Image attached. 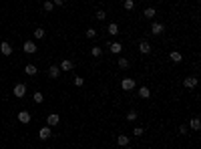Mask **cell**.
Listing matches in <instances>:
<instances>
[{"instance_id": "6da1fadb", "label": "cell", "mask_w": 201, "mask_h": 149, "mask_svg": "<svg viewBox=\"0 0 201 149\" xmlns=\"http://www.w3.org/2000/svg\"><path fill=\"white\" fill-rule=\"evenodd\" d=\"M121 89H123V91H133V89H135V81H133V79H123V81H121Z\"/></svg>"}, {"instance_id": "7a4b0ae2", "label": "cell", "mask_w": 201, "mask_h": 149, "mask_svg": "<svg viewBox=\"0 0 201 149\" xmlns=\"http://www.w3.org/2000/svg\"><path fill=\"white\" fill-rule=\"evenodd\" d=\"M12 93H14V97H24V93H26V85H22V83H18V85L12 89Z\"/></svg>"}, {"instance_id": "3957f363", "label": "cell", "mask_w": 201, "mask_h": 149, "mask_svg": "<svg viewBox=\"0 0 201 149\" xmlns=\"http://www.w3.org/2000/svg\"><path fill=\"white\" fill-rule=\"evenodd\" d=\"M22 48H24V53L32 54V53H36V43H30V40H26V43L22 44Z\"/></svg>"}, {"instance_id": "277c9868", "label": "cell", "mask_w": 201, "mask_h": 149, "mask_svg": "<svg viewBox=\"0 0 201 149\" xmlns=\"http://www.w3.org/2000/svg\"><path fill=\"white\" fill-rule=\"evenodd\" d=\"M183 85H185V89H193V87H197V77H187L185 81H183Z\"/></svg>"}, {"instance_id": "5b68a950", "label": "cell", "mask_w": 201, "mask_h": 149, "mask_svg": "<svg viewBox=\"0 0 201 149\" xmlns=\"http://www.w3.org/2000/svg\"><path fill=\"white\" fill-rule=\"evenodd\" d=\"M139 50L143 54H149V53H151V44H149L147 40H141V43H139Z\"/></svg>"}, {"instance_id": "8992f818", "label": "cell", "mask_w": 201, "mask_h": 149, "mask_svg": "<svg viewBox=\"0 0 201 149\" xmlns=\"http://www.w3.org/2000/svg\"><path fill=\"white\" fill-rule=\"evenodd\" d=\"M163 30H165V26H163L161 22H153V24H151V32H153V34H161Z\"/></svg>"}, {"instance_id": "52a82bcc", "label": "cell", "mask_w": 201, "mask_h": 149, "mask_svg": "<svg viewBox=\"0 0 201 149\" xmlns=\"http://www.w3.org/2000/svg\"><path fill=\"white\" fill-rule=\"evenodd\" d=\"M48 77H50V79H57V77H60V69H58L57 65H53V67L48 69Z\"/></svg>"}, {"instance_id": "ba28073f", "label": "cell", "mask_w": 201, "mask_h": 149, "mask_svg": "<svg viewBox=\"0 0 201 149\" xmlns=\"http://www.w3.org/2000/svg\"><path fill=\"white\" fill-rule=\"evenodd\" d=\"M46 123H48V125H50V127H53V125H58V123H60V117H58L57 113H53V115H48Z\"/></svg>"}, {"instance_id": "9c48e42d", "label": "cell", "mask_w": 201, "mask_h": 149, "mask_svg": "<svg viewBox=\"0 0 201 149\" xmlns=\"http://www.w3.org/2000/svg\"><path fill=\"white\" fill-rule=\"evenodd\" d=\"M18 121H20V123H30V113H28V111H20V113H18Z\"/></svg>"}, {"instance_id": "30bf717a", "label": "cell", "mask_w": 201, "mask_h": 149, "mask_svg": "<svg viewBox=\"0 0 201 149\" xmlns=\"http://www.w3.org/2000/svg\"><path fill=\"white\" fill-rule=\"evenodd\" d=\"M0 50H2V54H12V47H10V43H2L0 44Z\"/></svg>"}, {"instance_id": "8fae6325", "label": "cell", "mask_w": 201, "mask_h": 149, "mask_svg": "<svg viewBox=\"0 0 201 149\" xmlns=\"http://www.w3.org/2000/svg\"><path fill=\"white\" fill-rule=\"evenodd\" d=\"M189 127H191V129H195V131H199V129H201V121H199V117H193V119L189 121Z\"/></svg>"}, {"instance_id": "7c38bea8", "label": "cell", "mask_w": 201, "mask_h": 149, "mask_svg": "<svg viewBox=\"0 0 201 149\" xmlns=\"http://www.w3.org/2000/svg\"><path fill=\"white\" fill-rule=\"evenodd\" d=\"M38 137L40 139H48V137H50V127H42V129L38 131Z\"/></svg>"}, {"instance_id": "4fadbf2b", "label": "cell", "mask_w": 201, "mask_h": 149, "mask_svg": "<svg viewBox=\"0 0 201 149\" xmlns=\"http://www.w3.org/2000/svg\"><path fill=\"white\" fill-rule=\"evenodd\" d=\"M58 69H60V71H71V69H72V61L64 58V61L60 63V67H58Z\"/></svg>"}, {"instance_id": "5bb4252c", "label": "cell", "mask_w": 201, "mask_h": 149, "mask_svg": "<svg viewBox=\"0 0 201 149\" xmlns=\"http://www.w3.org/2000/svg\"><path fill=\"white\" fill-rule=\"evenodd\" d=\"M129 137H127V135H119V137H117V143L119 145H123V147H127V145H129Z\"/></svg>"}, {"instance_id": "9a60e30c", "label": "cell", "mask_w": 201, "mask_h": 149, "mask_svg": "<svg viewBox=\"0 0 201 149\" xmlns=\"http://www.w3.org/2000/svg\"><path fill=\"white\" fill-rule=\"evenodd\" d=\"M24 73H26V75H30V77H32V75H36V67H34V65H26V67H24Z\"/></svg>"}, {"instance_id": "2e32d148", "label": "cell", "mask_w": 201, "mask_h": 149, "mask_svg": "<svg viewBox=\"0 0 201 149\" xmlns=\"http://www.w3.org/2000/svg\"><path fill=\"white\" fill-rule=\"evenodd\" d=\"M121 48H123V44H121V43H111V53L119 54V53H121Z\"/></svg>"}, {"instance_id": "e0dca14e", "label": "cell", "mask_w": 201, "mask_h": 149, "mask_svg": "<svg viewBox=\"0 0 201 149\" xmlns=\"http://www.w3.org/2000/svg\"><path fill=\"white\" fill-rule=\"evenodd\" d=\"M169 58H171L173 63H181V61H183V57L177 53V50H173V53H171V57H169Z\"/></svg>"}, {"instance_id": "ac0fdd59", "label": "cell", "mask_w": 201, "mask_h": 149, "mask_svg": "<svg viewBox=\"0 0 201 149\" xmlns=\"http://www.w3.org/2000/svg\"><path fill=\"white\" fill-rule=\"evenodd\" d=\"M155 14H157V10H155L153 6H149V8H145V16H147V18H153Z\"/></svg>"}, {"instance_id": "d6986e66", "label": "cell", "mask_w": 201, "mask_h": 149, "mask_svg": "<svg viewBox=\"0 0 201 149\" xmlns=\"http://www.w3.org/2000/svg\"><path fill=\"white\" fill-rule=\"evenodd\" d=\"M149 95H151V91H149L147 87H141V89H139V97H143V99H147Z\"/></svg>"}, {"instance_id": "ffe728a7", "label": "cell", "mask_w": 201, "mask_h": 149, "mask_svg": "<svg viewBox=\"0 0 201 149\" xmlns=\"http://www.w3.org/2000/svg\"><path fill=\"white\" fill-rule=\"evenodd\" d=\"M117 32H119V24H115V22L109 24V34H117Z\"/></svg>"}, {"instance_id": "44dd1931", "label": "cell", "mask_w": 201, "mask_h": 149, "mask_svg": "<svg viewBox=\"0 0 201 149\" xmlns=\"http://www.w3.org/2000/svg\"><path fill=\"white\" fill-rule=\"evenodd\" d=\"M32 99H34V103H42L44 101V95H42V93H34V97H32Z\"/></svg>"}, {"instance_id": "7402d4cb", "label": "cell", "mask_w": 201, "mask_h": 149, "mask_svg": "<svg viewBox=\"0 0 201 149\" xmlns=\"http://www.w3.org/2000/svg\"><path fill=\"white\" fill-rule=\"evenodd\" d=\"M34 39H44V28H36V30H34Z\"/></svg>"}, {"instance_id": "603a6c76", "label": "cell", "mask_w": 201, "mask_h": 149, "mask_svg": "<svg viewBox=\"0 0 201 149\" xmlns=\"http://www.w3.org/2000/svg\"><path fill=\"white\" fill-rule=\"evenodd\" d=\"M127 121H137V111H129L127 113Z\"/></svg>"}, {"instance_id": "cb8c5ba5", "label": "cell", "mask_w": 201, "mask_h": 149, "mask_svg": "<svg viewBox=\"0 0 201 149\" xmlns=\"http://www.w3.org/2000/svg\"><path fill=\"white\" fill-rule=\"evenodd\" d=\"M119 67L121 69H127V67H129V61H127V58H119Z\"/></svg>"}, {"instance_id": "d4e9b609", "label": "cell", "mask_w": 201, "mask_h": 149, "mask_svg": "<svg viewBox=\"0 0 201 149\" xmlns=\"http://www.w3.org/2000/svg\"><path fill=\"white\" fill-rule=\"evenodd\" d=\"M100 53H103V50H100L99 47H93V50H91V54H93V57H100Z\"/></svg>"}, {"instance_id": "484cf974", "label": "cell", "mask_w": 201, "mask_h": 149, "mask_svg": "<svg viewBox=\"0 0 201 149\" xmlns=\"http://www.w3.org/2000/svg\"><path fill=\"white\" fill-rule=\"evenodd\" d=\"M133 6H135L133 0H125V8H127V10H133Z\"/></svg>"}, {"instance_id": "4316f807", "label": "cell", "mask_w": 201, "mask_h": 149, "mask_svg": "<svg viewBox=\"0 0 201 149\" xmlns=\"http://www.w3.org/2000/svg\"><path fill=\"white\" fill-rule=\"evenodd\" d=\"M105 16H107L105 10H97V18H99V20H105Z\"/></svg>"}, {"instance_id": "83f0119b", "label": "cell", "mask_w": 201, "mask_h": 149, "mask_svg": "<svg viewBox=\"0 0 201 149\" xmlns=\"http://www.w3.org/2000/svg\"><path fill=\"white\" fill-rule=\"evenodd\" d=\"M53 8H54V4H53V2H44V12H50Z\"/></svg>"}, {"instance_id": "f1b7e54d", "label": "cell", "mask_w": 201, "mask_h": 149, "mask_svg": "<svg viewBox=\"0 0 201 149\" xmlns=\"http://www.w3.org/2000/svg\"><path fill=\"white\" fill-rule=\"evenodd\" d=\"M86 36H89V39H95V36H97V30L95 28H89V30H86Z\"/></svg>"}, {"instance_id": "f546056e", "label": "cell", "mask_w": 201, "mask_h": 149, "mask_svg": "<svg viewBox=\"0 0 201 149\" xmlns=\"http://www.w3.org/2000/svg\"><path fill=\"white\" fill-rule=\"evenodd\" d=\"M143 127H135V131H133V133H135V137H141V135H143Z\"/></svg>"}, {"instance_id": "4dcf8cb0", "label": "cell", "mask_w": 201, "mask_h": 149, "mask_svg": "<svg viewBox=\"0 0 201 149\" xmlns=\"http://www.w3.org/2000/svg\"><path fill=\"white\" fill-rule=\"evenodd\" d=\"M82 77H75V87H82Z\"/></svg>"}, {"instance_id": "1f68e13d", "label": "cell", "mask_w": 201, "mask_h": 149, "mask_svg": "<svg viewBox=\"0 0 201 149\" xmlns=\"http://www.w3.org/2000/svg\"><path fill=\"white\" fill-rule=\"evenodd\" d=\"M179 133L185 135V133H187V125H181V127H179Z\"/></svg>"}, {"instance_id": "d6a6232c", "label": "cell", "mask_w": 201, "mask_h": 149, "mask_svg": "<svg viewBox=\"0 0 201 149\" xmlns=\"http://www.w3.org/2000/svg\"><path fill=\"white\" fill-rule=\"evenodd\" d=\"M62 2H64V0H54L53 4H58V6H60V4H62Z\"/></svg>"}, {"instance_id": "836d02e7", "label": "cell", "mask_w": 201, "mask_h": 149, "mask_svg": "<svg viewBox=\"0 0 201 149\" xmlns=\"http://www.w3.org/2000/svg\"><path fill=\"white\" fill-rule=\"evenodd\" d=\"M125 149H131V147H125Z\"/></svg>"}]
</instances>
